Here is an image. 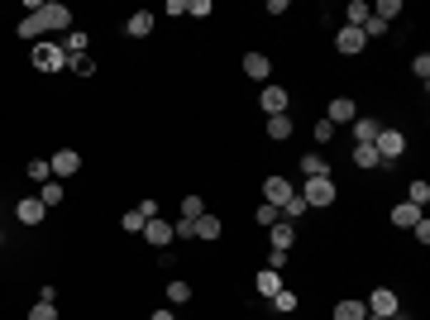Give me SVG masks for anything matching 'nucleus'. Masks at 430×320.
Here are the masks:
<instances>
[{
    "mask_svg": "<svg viewBox=\"0 0 430 320\" xmlns=\"http://www.w3.org/2000/svg\"><path fill=\"white\" fill-rule=\"evenodd\" d=\"M254 287H258V296H268V301H272V296L282 291V272L263 268V272H258V277H254Z\"/></svg>",
    "mask_w": 430,
    "mask_h": 320,
    "instance_id": "nucleus-18",
    "label": "nucleus"
},
{
    "mask_svg": "<svg viewBox=\"0 0 430 320\" xmlns=\"http://www.w3.org/2000/svg\"><path fill=\"white\" fill-rule=\"evenodd\" d=\"M292 196H297V187H292L287 177H268V182H263V201H268V206H277V210H282L287 201H292Z\"/></svg>",
    "mask_w": 430,
    "mask_h": 320,
    "instance_id": "nucleus-8",
    "label": "nucleus"
},
{
    "mask_svg": "<svg viewBox=\"0 0 430 320\" xmlns=\"http://www.w3.org/2000/svg\"><path fill=\"white\" fill-rule=\"evenodd\" d=\"M24 172H29V177H34V182H39V187H43V182H53V167H48V162H43V158H34V162H29V167H24Z\"/></svg>",
    "mask_w": 430,
    "mask_h": 320,
    "instance_id": "nucleus-33",
    "label": "nucleus"
},
{
    "mask_svg": "<svg viewBox=\"0 0 430 320\" xmlns=\"http://www.w3.org/2000/svg\"><path fill=\"white\" fill-rule=\"evenodd\" d=\"M354 167H382L378 153H373V144H354Z\"/></svg>",
    "mask_w": 430,
    "mask_h": 320,
    "instance_id": "nucleus-27",
    "label": "nucleus"
},
{
    "mask_svg": "<svg viewBox=\"0 0 430 320\" xmlns=\"http://www.w3.org/2000/svg\"><path fill=\"white\" fill-rule=\"evenodd\" d=\"M34 67H39V72H67V53L58 48V43H48V38H39V43H34Z\"/></svg>",
    "mask_w": 430,
    "mask_h": 320,
    "instance_id": "nucleus-2",
    "label": "nucleus"
},
{
    "mask_svg": "<svg viewBox=\"0 0 430 320\" xmlns=\"http://www.w3.org/2000/svg\"><path fill=\"white\" fill-rule=\"evenodd\" d=\"M378 33H387V24H382L378 15H368L364 19V38H378Z\"/></svg>",
    "mask_w": 430,
    "mask_h": 320,
    "instance_id": "nucleus-41",
    "label": "nucleus"
},
{
    "mask_svg": "<svg viewBox=\"0 0 430 320\" xmlns=\"http://www.w3.org/2000/svg\"><path fill=\"white\" fill-rule=\"evenodd\" d=\"M67 67H72L77 77H91V72H96V58H86V53H77V58H67Z\"/></svg>",
    "mask_w": 430,
    "mask_h": 320,
    "instance_id": "nucleus-32",
    "label": "nucleus"
},
{
    "mask_svg": "<svg viewBox=\"0 0 430 320\" xmlns=\"http://www.w3.org/2000/svg\"><path fill=\"white\" fill-rule=\"evenodd\" d=\"M168 301H173V306H187L191 301V287H187V282H168Z\"/></svg>",
    "mask_w": 430,
    "mask_h": 320,
    "instance_id": "nucleus-36",
    "label": "nucleus"
},
{
    "mask_svg": "<svg viewBox=\"0 0 430 320\" xmlns=\"http://www.w3.org/2000/svg\"><path fill=\"white\" fill-rule=\"evenodd\" d=\"M254 220L263 224V229H268V224H277V220H282V210H277V206H268V201H263V206L254 210Z\"/></svg>",
    "mask_w": 430,
    "mask_h": 320,
    "instance_id": "nucleus-34",
    "label": "nucleus"
},
{
    "mask_svg": "<svg viewBox=\"0 0 430 320\" xmlns=\"http://www.w3.org/2000/svg\"><path fill=\"white\" fill-rule=\"evenodd\" d=\"M220 229H225V224H220V215H201V220L191 224V239L215 244V239H220Z\"/></svg>",
    "mask_w": 430,
    "mask_h": 320,
    "instance_id": "nucleus-14",
    "label": "nucleus"
},
{
    "mask_svg": "<svg viewBox=\"0 0 430 320\" xmlns=\"http://www.w3.org/2000/svg\"><path fill=\"white\" fill-rule=\"evenodd\" d=\"M311 134H316L320 144H330V139H334V125H330V120H316V129H311Z\"/></svg>",
    "mask_w": 430,
    "mask_h": 320,
    "instance_id": "nucleus-42",
    "label": "nucleus"
},
{
    "mask_svg": "<svg viewBox=\"0 0 430 320\" xmlns=\"http://www.w3.org/2000/svg\"><path fill=\"white\" fill-rule=\"evenodd\" d=\"M143 244H177V234H173V224L163 220V215H153V220H143Z\"/></svg>",
    "mask_w": 430,
    "mask_h": 320,
    "instance_id": "nucleus-9",
    "label": "nucleus"
},
{
    "mask_svg": "<svg viewBox=\"0 0 430 320\" xmlns=\"http://www.w3.org/2000/svg\"><path fill=\"white\" fill-rule=\"evenodd\" d=\"M86 43H91V38H86L81 29H67V43H63V53H67V58H77V53H86Z\"/></svg>",
    "mask_w": 430,
    "mask_h": 320,
    "instance_id": "nucleus-26",
    "label": "nucleus"
},
{
    "mask_svg": "<svg viewBox=\"0 0 430 320\" xmlns=\"http://www.w3.org/2000/svg\"><path fill=\"white\" fill-rule=\"evenodd\" d=\"M406 201H411V206H426V201H430V182H421V177H416L411 187H406Z\"/></svg>",
    "mask_w": 430,
    "mask_h": 320,
    "instance_id": "nucleus-30",
    "label": "nucleus"
},
{
    "mask_svg": "<svg viewBox=\"0 0 430 320\" xmlns=\"http://www.w3.org/2000/svg\"><path fill=\"white\" fill-rule=\"evenodd\" d=\"M302 215H306V201H302V196H292V201L282 206V220H292V224H297Z\"/></svg>",
    "mask_w": 430,
    "mask_h": 320,
    "instance_id": "nucleus-37",
    "label": "nucleus"
},
{
    "mask_svg": "<svg viewBox=\"0 0 430 320\" xmlns=\"http://www.w3.org/2000/svg\"><path fill=\"white\" fill-rule=\"evenodd\" d=\"M368 15H373V5H364V0H349V5H344V24H349V29H364Z\"/></svg>",
    "mask_w": 430,
    "mask_h": 320,
    "instance_id": "nucleus-21",
    "label": "nucleus"
},
{
    "mask_svg": "<svg viewBox=\"0 0 430 320\" xmlns=\"http://www.w3.org/2000/svg\"><path fill=\"white\" fill-rule=\"evenodd\" d=\"M364 43H368V38H364V29H349V24H344V29L334 33V48L344 53V58H354V53H364Z\"/></svg>",
    "mask_w": 430,
    "mask_h": 320,
    "instance_id": "nucleus-13",
    "label": "nucleus"
},
{
    "mask_svg": "<svg viewBox=\"0 0 430 320\" xmlns=\"http://www.w3.org/2000/svg\"><path fill=\"white\" fill-rule=\"evenodd\" d=\"M210 10H215L210 0H191V5H187V15H191V19H210Z\"/></svg>",
    "mask_w": 430,
    "mask_h": 320,
    "instance_id": "nucleus-40",
    "label": "nucleus"
},
{
    "mask_svg": "<svg viewBox=\"0 0 430 320\" xmlns=\"http://www.w3.org/2000/svg\"><path fill=\"white\" fill-rule=\"evenodd\" d=\"M411 234H416V244H430V220H426V215L411 224Z\"/></svg>",
    "mask_w": 430,
    "mask_h": 320,
    "instance_id": "nucleus-43",
    "label": "nucleus"
},
{
    "mask_svg": "<svg viewBox=\"0 0 430 320\" xmlns=\"http://www.w3.org/2000/svg\"><path fill=\"white\" fill-rule=\"evenodd\" d=\"M148 320H177V316H173V311H153Z\"/></svg>",
    "mask_w": 430,
    "mask_h": 320,
    "instance_id": "nucleus-47",
    "label": "nucleus"
},
{
    "mask_svg": "<svg viewBox=\"0 0 430 320\" xmlns=\"http://www.w3.org/2000/svg\"><path fill=\"white\" fill-rule=\"evenodd\" d=\"M416 220H421V206H411V201H401V206H392V224H397V229H411Z\"/></svg>",
    "mask_w": 430,
    "mask_h": 320,
    "instance_id": "nucleus-20",
    "label": "nucleus"
},
{
    "mask_svg": "<svg viewBox=\"0 0 430 320\" xmlns=\"http://www.w3.org/2000/svg\"><path fill=\"white\" fill-rule=\"evenodd\" d=\"M39 19H43V29H53V33H67V29H72V10H67V5H58V0H48L43 10H39Z\"/></svg>",
    "mask_w": 430,
    "mask_h": 320,
    "instance_id": "nucleus-5",
    "label": "nucleus"
},
{
    "mask_svg": "<svg viewBox=\"0 0 430 320\" xmlns=\"http://www.w3.org/2000/svg\"><path fill=\"white\" fill-rule=\"evenodd\" d=\"M43 215H48V206L39 201V196H29V201H19V206H15V220L29 224V229H34V224H43Z\"/></svg>",
    "mask_w": 430,
    "mask_h": 320,
    "instance_id": "nucleus-12",
    "label": "nucleus"
},
{
    "mask_svg": "<svg viewBox=\"0 0 430 320\" xmlns=\"http://www.w3.org/2000/svg\"><path fill=\"white\" fill-rule=\"evenodd\" d=\"M306 201V210H320V206H334V182L330 177H306V187L297 192Z\"/></svg>",
    "mask_w": 430,
    "mask_h": 320,
    "instance_id": "nucleus-1",
    "label": "nucleus"
},
{
    "mask_svg": "<svg viewBox=\"0 0 430 320\" xmlns=\"http://www.w3.org/2000/svg\"><path fill=\"white\" fill-rule=\"evenodd\" d=\"M411 72H416V81L430 77V53H416V58H411Z\"/></svg>",
    "mask_w": 430,
    "mask_h": 320,
    "instance_id": "nucleus-39",
    "label": "nucleus"
},
{
    "mask_svg": "<svg viewBox=\"0 0 430 320\" xmlns=\"http://www.w3.org/2000/svg\"><path fill=\"white\" fill-rule=\"evenodd\" d=\"M373 153H378V162H392L406 153V134L401 129H378V139H373Z\"/></svg>",
    "mask_w": 430,
    "mask_h": 320,
    "instance_id": "nucleus-3",
    "label": "nucleus"
},
{
    "mask_svg": "<svg viewBox=\"0 0 430 320\" xmlns=\"http://www.w3.org/2000/svg\"><path fill=\"white\" fill-rule=\"evenodd\" d=\"M125 33L129 38H148V33H153V10H134V15L125 19Z\"/></svg>",
    "mask_w": 430,
    "mask_h": 320,
    "instance_id": "nucleus-15",
    "label": "nucleus"
},
{
    "mask_svg": "<svg viewBox=\"0 0 430 320\" xmlns=\"http://www.w3.org/2000/svg\"><path fill=\"white\" fill-rule=\"evenodd\" d=\"M364 320H382V316H364Z\"/></svg>",
    "mask_w": 430,
    "mask_h": 320,
    "instance_id": "nucleus-48",
    "label": "nucleus"
},
{
    "mask_svg": "<svg viewBox=\"0 0 430 320\" xmlns=\"http://www.w3.org/2000/svg\"><path fill=\"white\" fill-rule=\"evenodd\" d=\"M29 320H58V306H48V301H34V306H29Z\"/></svg>",
    "mask_w": 430,
    "mask_h": 320,
    "instance_id": "nucleus-38",
    "label": "nucleus"
},
{
    "mask_svg": "<svg viewBox=\"0 0 430 320\" xmlns=\"http://www.w3.org/2000/svg\"><path fill=\"white\" fill-rule=\"evenodd\" d=\"M268 234H272V249H292V244H297V224L292 220H277V224H268Z\"/></svg>",
    "mask_w": 430,
    "mask_h": 320,
    "instance_id": "nucleus-16",
    "label": "nucleus"
},
{
    "mask_svg": "<svg viewBox=\"0 0 430 320\" xmlns=\"http://www.w3.org/2000/svg\"><path fill=\"white\" fill-rule=\"evenodd\" d=\"M201 215H206V201H201V196H187V201H182V220H201Z\"/></svg>",
    "mask_w": 430,
    "mask_h": 320,
    "instance_id": "nucleus-29",
    "label": "nucleus"
},
{
    "mask_svg": "<svg viewBox=\"0 0 430 320\" xmlns=\"http://www.w3.org/2000/svg\"><path fill=\"white\" fill-rule=\"evenodd\" d=\"M143 215V220H153V215H158V201H139V206H134Z\"/></svg>",
    "mask_w": 430,
    "mask_h": 320,
    "instance_id": "nucleus-45",
    "label": "nucleus"
},
{
    "mask_svg": "<svg viewBox=\"0 0 430 320\" xmlns=\"http://www.w3.org/2000/svg\"><path fill=\"white\" fill-rule=\"evenodd\" d=\"M39 201H43V206H63V182H58V177L43 182V187H39Z\"/></svg>",
    "mask_w": 430,
    "mask_h": 320,
    "instance_id": "nucleus-24",
    "label": "nucleus"
},
{
    "mask_svg": "<svg viewBox=\"0 0 430 320\" xmlns=\"http://www.w3.org/2000/svg\"><path fill=\"white\" fill-rule=\"evenodd\" d=\"M364 306H368V316H382V320H387V316H397V311H401V301H397V291H392V287H378Z\"/></svg>",
    "mask_w": 430,
    "mask_h": 320,
    "instance_id": "nucleus-4",
    "label": "nucleus"
},
{
    "mask_svg": "<svg viewBox=\"0 0 430 320\" xmlns=\"http://www.w3.org/2000/svg\"><path fill=\"white\" fill-rule=\"evenodd\" d=\"M373 15H378L382 24H392V19L401 15V0H378V5H373Z\"/></svg>",
    "mask_w": 430,
    "mask_h": 320,
    "instance_id": "nucleus-28",
    "label": "nucleus"
},
{
    "mask_svg": "<svg viewBox=\"0 0 430 320\" xmlns=\"http://www.w3.org/2000/svg\"><path fill=\"white\" fill-rule=\"evenodd\" d=\"M302 172L306 177H330V162L320 158V153H306V158H302Z\"/></svg>",
    "mask_w": 430,
    "mask_h": 320,
    "instance_id": "nucleus-25",
    "label": "nucleus"
},
{
    "mask_svg": "<svg viewBox=\"0 0 430 320\" xmlns=\"http://www.w3.org/2000/svg\"><path fill=\"white\" fill-rule=\"evenodd\" d=\"M120 229H125V234H143V215L139 210H125V215H120Z\"/></svg>",
    "mask_w": 430,
    "mask_h": 320,
    "instance_id": "nucleus-35",
    "label": "nucleus"
},
{
    "mask_svg": "<svg viewBox=\"0 0 430 320\" xmlns=\"http://www.w3.org/2000/svg\"><path fill=\"white\" fill-rule=\"evenodd\" d=\"M292 129H297V125H292V115H272V120H268V139L282 144V139H292Z\"/></svg>",
    "mask_w": 430,
    "mask_h": 320,
    "instance_id": "nucleus-23",
    "label": "nucleus"
},
{
    "mask_svg": "<svg viewBox=\"0 0 430 320\" xmlns=\"http://www.w3.org/2000/svg\"><path fill=\"white\" fill-rule=\"evenodd\" d=\"M378 120H368V115H359V120H354L349 125V134H354V144H373V139H378Z\"/></svg>",
    "mask_w": 430,
    "mask_h": 320,
    "instance_id": "nucleus-17",
    "label": "nucleus"
},
{
    "mask_svg": "<svg viewBox=\"0 0 430 320\" xmlns=\"http://www.w3.org/2000/svg\"><path fill=\"white\" fill-rule=\"evenodd\" d=\"M39 301H48V306H58V287H53V282H43V287H39Z\"/></svg>",
    "mask_w": 430,
    "mask_h": 320,
    "instance_id": "nucleus-44",
    "label": "nucleus"
},
{
    "mask_svg": "<svg viewBox=\"0 0 430 320\" xmlns=\"http://www.w3.org/2000/svg\"><path fill=\"white\" fill-rule=\"evenodd\" d=\"M282 263H287V254H282V249H272V254H268V268H272V272H282Z\"/></svg>",
    "mask_w": 430,
    "mask_h": 320,
    "instance_id": "nucleus-46",
    "label": "nucleus"
},
{
    "mask_svg": "<svg viewBox=\"0 0 430 320\" xmlns=\"http://www.w3.org/2000/svg\"><path fill=\"white\" fill-rule=\"evenodd\" d=\"M0 244H5V234H0Z\"/></svg>",
    "mask_w": 430,
    "mask_h": 320,
    "instance_id": "nucleus-49",
    "label": "nucleus"
},
{
    "mask_svg": "<svg viewBox=\"0 0 430 320\" xmlns=\"http://www.w3.org/2000/svg\"><path fill=\"white\" fill-rule=\"evenodd\" d=\"M272 311H282V316H292V311H297V291H277V296H272Z\"/></svg>",
    "mask_w": 430,
    "mask_h": 320,
    "instance_id": "nucleus-31",
    "label": "nucleus"
},
{
    "mask_svg": "<svg viewBox=\"0 0 430 320\" xmlns=\"http://www.w3.org/2000/svg\"><path fill=\"white\" fill-rule=\"evenodd\" d=\"M325 120H330L334 129H339V125H354V120H359V105H354L349 96H334L330 110H325Z\"/></svg>",
    "mask_w": 430,
    "mask_h": 320,
    "instance_id": "nucleus-10",
    "label": "nucleus"
},
{
    "mask_svg": "<svg viewBox=\"0 0 430 320\" xmlns=\"http://www.w3.org/2000/svg\"><path fill=\"white\" fill-rule=\"evenodd\" d=\"M364 316H368V306L359 296H344V301L334 306V320H364Z\"/></svg>",
    "mask_w": 430,
    "mask_h": 320,
    "instance_id": "nucleus-19",
    "label": "nucleus"
},
{
    "mask_svg": "<svg viewBox=\"0 0 430 320\" xmlns=\"http://www.w3.org/2000/svg\"><path fill=\"white\" fill-rule=\"evenodd\" d=\"M39 10H43V5H39ZM15 33H19V38H29V43H34V38H43L48 29H43V19H39V15H24V19H19V29H15Z\"/></svg>",
    "mask_w": 430,
    "mask_h": 320,
    "instance_id": "nucleus-22",
    "label": "nucleus"
},
{
    "mask_svg": "<svg viewBox=\"0 0 430 320\" xmlns=\"http://www.w3.org/2000/svg\"><path fill=\"white\" fill-rule=\"evenodd\" d=\"M258 105H263V115H268V120H272V115H287V105H292V96H287L282 86H272V81H268V86L258 91Z\"/></svg>",
    "mask_w": 430,
    "mask_h": 320,
    "instance_id": "nucleus-7",
    "label": "nucleus"
},
{
    "mask_svg": "<svg viewBox=\"0 0 430 320\" xmlns=\"http://www.w3.org/2000/svg\"><path fill=\"white\" fill-rule=\"evenodd\" d=\"M244 77H254V81H263V86H268L272 58H268V53H244Z\"/></svg>",
    "mask_w": 430,
    "mask_h": 320,
    "instance_id": "nucleus-11",
    "label": "nucleus"
},
{
    "mask_svg": "<svg viewBox=\"0 0 430 320\" xmlns=\"http://www.w3.org/2000/svg\"><path fill=\"white\" fill-rule=\"evenodd\" d=\"M48 167H53L58 182H63V177H77L81 172V153H77V148H58V153L48 158Z\"/></svg>",
    "mask_w": 430,
    "mask_h": 320,
    "instance_id": "nucleus-6",
    "label": "nucleus"
}]
</instances>
